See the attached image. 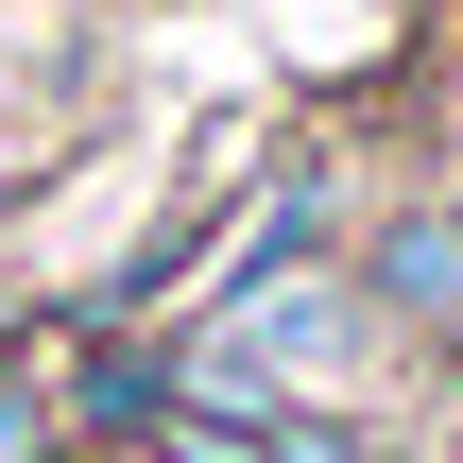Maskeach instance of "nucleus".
I'll list each match as a JSON object with an SVG mask.
<instances>
[{"label":"nucleus","instance_id":"f257e3e1","mask_svg":"<svg viewBox=\"0 0 463 463\" xmlns=\"http://www.w3.org/2000/svg\"><path fill=\"white\" fill-rule=\"evenodd\" d=\"M344 275H361L378 344H463V189H378L344 223Z\"/></svg>","mask_w":463,"mask_h":463},{"label":"nucleus","instance_id":"f03ea898","mask_svg":"<svg viewBox=\"0 0 463 463\" xmlns=\"http://www.w3.org/2000/svg\"><path fill=\"white\" fill-rule=\"evenodd\" d=\"M258 463H395V447H378V412H361V395H326V412H275Z\"/></svg>","mask_w":463,"mask_h":463},{"label":"nucleus","instance_id":"7ed1b4c3","mask_svg":"<svg viewBox=\"0 0 463 463\" xmlns=\"http://www.w3.org/2000/svg\"><path fill=\"white\" fill-rule=\"evenodd\" d=\"M0 463H69V412H52V361H0Z\"/></svg>","mask_w":463,"mask_h":463},{"label":"nucleus","instance_id":"20e7f679","mask_svg":"<svg viewBox=\"0 0 463 463\" xmlns=\"http://www.w3.org/2000/svg\"><path fill=\"white\" fill-rule=\"evenodd\" d=\"M120 463H258V430H241V412H189V395H172V412H155V430H137Z\"/></svg>","mask_w":463,"mask_h":463},{"label":"nucleus","instance_id":"39448f33","mask_svg":"<svg viewBox=\"0 0 463 463\" xmlns=\"http://www.w3.org/2000/svg\"><path fill=\"white\" fill-rule=\"evenodd\" d=\"M17 189H34V137H17V120H0V223H17Z\"/></svg>","mask_w":463,"mask_h":463},{"label":"nucleus","instance_id":"423d86ee","mask_svg":"<svg viewBox=\"0 0 463 463\" xmlns=\"http://www.w3.org/2000/svg\"><path fill=\"white\" fill-rule=\"evenodd\" d=\"M447 103H463V0H447Z\"/></svg>","mask_w":463,"mask_h":463},{"label":"nucleus","instance_id":"0eeeda50","mask_svg":"<svg viewBox=\"0 0 463 463\" xmlns=\"http://www.w3.org/2000/svg\"><path fill=\"white\" fill-rule=\"evenodd\" d=\"M69 463H120V447H69Z\"/></svg>","mask_w":463,"mask_h":463}]
</instances>
